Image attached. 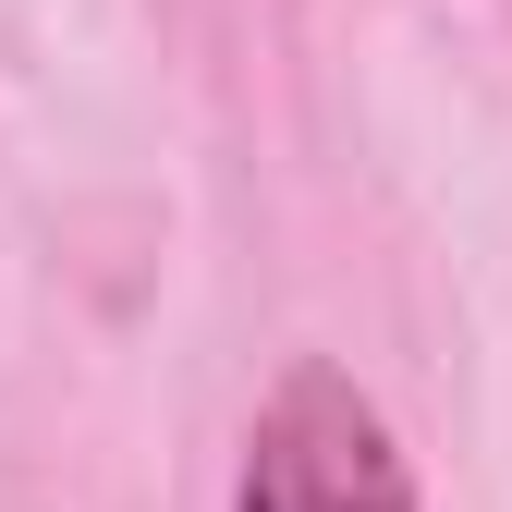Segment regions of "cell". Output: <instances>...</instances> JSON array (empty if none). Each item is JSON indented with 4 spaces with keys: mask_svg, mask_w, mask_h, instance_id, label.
<instances>
[{
    "mask_svg": "<svg viewBox=\"0 0 512 512\" xmlns=\"http://www.w3.org/2000/svg\"><path fill=\"white\" fill-rule=\"evenodd\" d=\"M232 512H427V500H415V464H403L391 415L342 366H293L244 427Z\"/></svg>",
    "mask_w": 512,
    "mask_h": 512,
    "instance_id": "6da1fadb",
    "label": "cell"
}]
</instances>
